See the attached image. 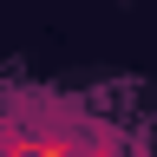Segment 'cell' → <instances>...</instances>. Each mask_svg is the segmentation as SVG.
Here are the masks:
<instances>
[{"label": "cell", "mask_w": 157, "mask_h": 157, "mask_svg": "<svg viewBox=\"0 0 157 157\" xmlns=\"http://www.w3.org/2000/svg\"><path fill=\"white\" fill-rule=\"evenodd\" d=\"M72 157H124L118 124H72Z\"/></svg>", "instance_id": "cell-1"}, {"label": "cell", "mask_w": 157, "mask_h": 157, "mask_svg": "<svg viewBox=\"0 0 157 157\" xmlns=\"http://www.w3.org/2000/svg\"><path fill=\"white\" fill-rule=\"evenodd\" d=\"M0 157H39V124L20 111H0Z\"/></svg>", "instance_id": "cell-2"}]
</instances>
